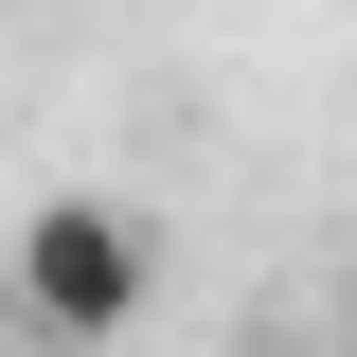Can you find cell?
I'll list each match as a JSON object with an SVG mask.
<instances>
[{
  "instance_id": "obj_1",
  "label": "cell",
  "mask_w": 357,
  "mask_h": 357,
  "mask_svg": "<svg viewBox=\"0 0 357 357\" xmlns=\"http://www.w3.org/2000/svg\"><path fill=\"white\" fill-rule=\"evenodd\" d=\"M143 286H161V268H143V215H126V197H36V215H18V304H36L54 357L126 340Z\"/></svg>"
}]
</instances>
